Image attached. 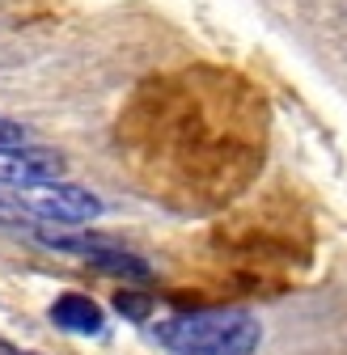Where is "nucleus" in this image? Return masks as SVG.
Returning a JSON list of instances; mask_svg holds the SVG:
<instances>
[{
    "label": "nucleus",
    "instance_id": "3",
    "mask_svg": "<svg viewBox=\"0 0 347 355\" xmlns=\"http://www.w3.org/2000/svg\"><path fill=\"white\" fill-rule=\"evenodd\" d=\"M64 173V157L51 153V148H9L0 153V187L9 191H30V187H42V182H56Z\"/></svg>",
    "mask_w": 347,
    "mask_h": 355
},
{
    "label": "nucleus",
    "instance_id": "2",
    "mask_svg": "<svg viewBox=\"0 0 347 355\" xmlns=\"http://www.w3.org/2000/svg\"><path fill=\"white\" fill-rule=\"evenodd\" d=\"M30 211L42 220V225H85L102 211V199L90 195L85 187H68V182H42V187H30Z\"/></svg>",
    "mask_w": 347,
    "mask_h": 355
},
{
    "label": "nucleus",
    "instance_id": "5",
    "mask_svg": "<svg viewBox=\"0 0 347 355\" xmlns=\"http://www.w3.org/2000/svg\"><path fill=\"white\" fill-rule=\"evenodd\" d=\"M115 309H119L123 318H132V322H144V318L153 313V300L140 296V292H119V296H115Z\"/></svg>",
    "mask_w": 347,
    "mask_h": 355
},
{
    "label": "nucleus",
    "instance_id": "4",
    "mask_svg": "<svg viewBox=\"0 0 347 355\" xmlns=\"http://www.w3.org/2000/svg\"><path fill=\"white\" fill-rule=\"evenodd\" d=\"M51 322L68 334H102V309L81 292H64L51 304Z\"/></svg>",
    "mask_w": 347,
    "mask_h": 355
},
{
    "label": "nucleus",
    "instance_id": "6",
    "mask_svg": "<svg viewBox=\"0 0 347 355\" xmlns=\"http://www.w3.org/2000/svg\"><path fill=\"white\" fill-rule=\"evenodd\" d=\"M22 144H30V131L22 123H13V119H0V153L22 148Z\"/></svg>",
    "mask_w": 347,
    "mask_h": 355
},
{
    "label": "nucleus",
    "instance_id": "7",
    "mask_svg": "<svg viewBox=\"0 0 347 355\" xmlns=\"http://www.w3.org/2000/svg\"><path fill=\"white\" fill-rule=\"evenodd\" d=\"M13 355H34V351H13Z\"/></svg>",
    "mask_w": 347,
    "mask_h": 355
},
{
    "label": "nucleus",
    "instance_id": "1",
    "mask_svg": "<svg viewBox=\"0 0 347 355\" xmlns=\"http://www.w3.org/2000/svg\"><path fill=\"white\" fill-rule=\"evenodd\" d=\"M153 338L178 355H250L258 347V322L242 309H199L157 322Z\"/></svg>",
    "mask_w": 347,
    "mask_h": 355
}]
</instances>
